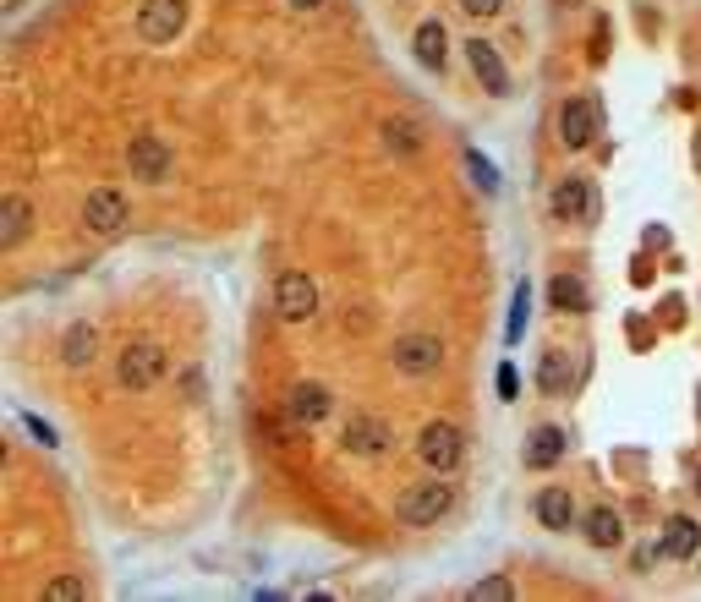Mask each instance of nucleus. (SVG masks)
Returning <instances> with one entry per match:
<instances>
[{"label":"nucleus","mask_w":701,"mask_h":602,"mask_svg":"<svg viewBox=\"0 0 701 602\" xmlns=\"http://www.w3.org/2000/svg\"><path fill=\"white\" fill-rule=\"evenodd\" d=\"M581 531H586V542H592V547H619V542H625V520H619V509H608V504H603V509H592Z\"/></svg>","instance_id":"22"},{"label":"nucleus","mask_w":701,"mask_h":602,"mask_svg":"<svg viewBox=\"0 0 701 602\" xmlns=\"http://www.w3.org/2000/svg\"><path fill=\"white\" fill-rule=\"evenodd\" d=\"M603 132V116L592 99H565L559 105V143L565 149H592V138Z\"/></svg>","instance_id":"11"},{"label":"nucleus","mask_w":701,"mask_h":602,"mask_svg":"<svg viewBox=\"0 0 701 602\" xmlns=\"http://www.w3.org/2000/svg\"><path fill=\"white\" fill-rule=\"evenodd\" d=\"M526 307H532V285L521 280V285H515V312H510V340H521V323H526Z\"/></svg>","instance_id":"27"},{"label":"nucleus","mask_w":701,"mask_h":602,"mask_svg":"<svg viewBox=\"0 0 701 602\" xmlns=\"http://www.w3.org/2000/svg\"><path fill=\"white\" fill-rule=\"evenodd\" d=\"M565 449H570V438H565V427H537V433L526 438V449H521V460H526L532 471H548V465H559V460H565Z\"/></svg>","instance_id":"14"},{"label":"nucleus","mask_w":701,"mask_h":602,"mask_svg":"<svg viewBox=\"0 0 701 602\" xmlns=\"http://www.w3.org/2000/svg\"><path fill=\"white\" fill-rule=\"evenodd\" d=\"M537 389L554 394V400H565V394L575 389V356H570L565 345L543 351V362H537Z\"/></svg>","instance_id":"13"},{"label":"nucleus","mask_w":701,"mask_h":602,"mask_svg":"<svg viewBox=\"0 0 701 602\" xmlns=\"http://www.w3.org/2000/svg\"><path fill=\"white\" fill-rule=\"evenodd\" d=\"M187 28V0H143L138 7V39L143 45H170Z\"/></svg>","instance_id":"4"},{"label":"nucleus","mask_w":701,"mask_h":602,"mask_svg":"<svg viewBox=\"0 0 701 602\" xmlns=\"http://www.w3.org/2000/svg\"><path fill=\"white\" fill-rule=\"evenodd\" d=\"M461 12H472V17H499L504 0H461Z\"/></svg>","instance_id":"28"},{"label":"nucleus","mask_w":701,"mask_h":602,"mask_svg":"<svg viewBox=\"0 0 701 602\" xmlns=\"http://www.w3.org/2000/svg\"><path fill=\"white\" fill-rule=\"evenodd\" d=\"M390 438H395V427H390L384 416H368V411H363V416H350V422H345L340 449H345V455H368V460H373V455H384V449H390Z\"/></svg>","instance_id":"10"},{"label":"nucleus","mask_w":701,"mask_h":602,"mask_svg":"<svg viewBox=\"0 0 701 602\" xmlns=\"http://www.w3.org/2000/svg\"><path fill=\"white\" fill-rule=\"evenodd\" d=\"M466 61H472L477 83H483L494 99H504V94H510V72H504V61H499V50H494L488 39H466Z\"/></svg>","instance_id":"12"},{"label":"nucleus","mask_w":701,"mask_h":602,"mask_svg":"<svg viewBox=\"0 0 701 602\" xmlns=\"http://www.w3.org/2000/svg\"><path fill=\"white\" fill-rule=\"evenodd\" d=\"M537 520H543L548 531H570V526H575V498H570V487H543V493H537Z\"/></svg>","instance_id":"17"},{"label":"nucleus","mask_w":701,"mask_h":602,"mask_svg":"<svg viewBox=\"0 0 701 602\" xmlns=\"http://www.w3.org/2000/svg\"><path fill=\"white\" fill-rule=\"evenodd\" d=\"M384 143L401 149V154H417V132H412L406 121H390V127H384Z\"/></svg>","instance_id":"24"},{"label":"nucleus","mask_w":701,"mask_h":602,"mask_svg":"<svg viewBox=\"0 0 701 602\" xmlns=\"http://www.w3.org/2000/svg\"><path fill=\"white\" fill-rule=\"evenodd\" d=\"M696 493H701V471H696Z\"/></svg>","instance_id":"33"},{"label":"nucleus","mask_w":701,"mask_h":602,"mask_svg":"<svg viewBox=\"0 0 701 602\" xmlns=\"http://www.w3.org/2000/svg\"><path fill=\"white\" fill-rule=\"evenodd\" d=\"M466 165H472V176H477V187H483V192H499V176H494V165H488L477 149L466 154Z\"/></svg>","instance_id":"26"},{"label":"nucleus","mask_w":701,"mask_h":602,"mask_svg":"<svg viewBox=\"0 0 701 602\" xmlns=\"http://www.w3.org/2000/svg\"><path fill=\"white\" fill-rule=\"evenodd\" d=\"M450 509H455V482H444V471H433V482L406 487L401 504H395V515H401L406 526H439Z\"/></svg>","instance_id":"1"},{"label":"nucleus","mask_w":701,"mask_h":602,"mask_svg":"<svg viewBox=\"0 0 701 602\" xmlns=\"http://www.w3.org/2000/svg\"><path fill=\"white\" fill-rule=\"evenodd\" d=\"M696 411H701V394H696Z\"/></svg>","instance_id":"34"},{"label":"nucleus","mask_w":701,"mask_h":602,"mask_svg":"<svg viewBox=\"0 0 701 602\" xmlns=\"http://www.w3.org/2000/svg\"><path fill=\"white\" fill-rule=\"evenodd\" d=\"M45 597H50V602H78V597H88V586H83L78 575H56V580L45 586Z\"/></svg>","instance_id":"23"},{"label":"nucleus","mask_w":701,"mask_h":602,"mask_svg":"<svg viewBox=\"0 0 701 602\" xmlns=\"http://www.w3.org/2000/svg\"><path fill=\"white\" fill-rule=\"evenodd\" d=\"M466 597H472V602H483V597H515V586H510L504 575H488V580H477Z\"/></svg>","instance_id":"25"},{"label":"nucleus","mask_w":701,"mask_h":602,"mask_svg":"<svg viewBox=\"0 0 701 602\" xmlns=\"http://www.w3.org/2000/svg\"><path fill=\"white\" fill-rule=\"evenodd\" d=\"M548 302H554L559 312H586V307H592V291H586L581 274H554V280H548Z\"/></svg>","instance_id":"19"},{"label":"nucleus","mask_w":701,"mask_h":602,"mask_svg":"<svg viewBox=\"0 0 701 602\" xmlns=\"http://www.w3.org/2000/svg\"><path fill=\"white\" fill-rule=\"evenodd\" d=\"M23 422H28V433H34L39 444H61V438L50 433V422H39V416H23Z\"/></svg>","instance_id":"30"},{"label":"nucleus","mask_w":701,"mask_h":602,"mask_svg":"<svg viewBox=\"0 0 701 602\" xmlns=\"http://www.w3.org/2000/svg\"><path fill=\"white\" fill-rule=\"evenodd\" d=\"M417 61L428 67V72H444V56H450V34H444V23L439 17H428L423 28H417Z\"/></svg>","instance_id":"18"},{"label":"nucleus","mask_w":701,"mask_h":602,"mask_svg":"<svg viewBox=\"0 0 701 602\" xmlns=\"http://www.w3.org/2000/svg\"><path fill=\"white\" fill-rule=\"evenodd\" d=\"M515 389H521V383H515V367L504 362V367H499V394H504V400H515Z\"/></svg>","instance_id":"29"},{"label":"nucleus","mask_w":701,"mask_h":602,"mask_svg":"<svg viewBox=\"0 0 701 602\" xmlns=\"http://www.w3.org/2000/svg\"><path fill=\"white\" fill-rule=\"evenodd\" d=\"M94 356H99V334H94V323H72V329H67V340H61V362H67L72 373H83V367H94Z\"/></svg>","instance_id":"16"},{"label":"nucleus","mask_w":701,"mask_h":602,"mask_svg":"<svg viewBox=\"0 0 701 602\" xmlns=\"http://www.w3.org/2000/svg\"><path fill=\"white\" fill-rule=\"evenodd\" d=\"M696 547H701V526H696L690 515H674V520L663 526L657 553H663V558H696Z\"/></svg>","instance_id":"15"},{"label":"nucleus","mask_w":701,"mask_h":602,"mask_svg":"<svg viewBox=\"0 0 701 602\" xmlns=\"http://www.w3.org/2000/svg\"><path fill=\"white\" fill-rule=\"evenodd\" d=\"M28 203L23 198H0V252H12L23 236H28Z\"/></svg>","instance_id":"20"},{"label":"nucleus","mask_w":701,"mask_h":602,"mask_svg":"<svg viewBox=\"0 0 701 602\" xmlns=\"http://www.w3.org/2000/svg\"><path fill=\"white\" fill-rule=\"evenodd\" d=\"M461 455H466V438H461V427L455 422H428L423 433H417V460L428 465V471H455L461 465Z\"/></svg>","instance_id":"2"},{"label":"nucleus","mask_w":701,"mask_h":602,"mask_svg":"<svg viewBox=\"0 0 701 602\" xmlns=\"http://www.w3.org/2000/svg\"><path fill=\"white\" fill-rule=\"evenodd\" d=\"M696 170H701V132H696Z\"/></svg>","instance_id":"32"},{"label":"nucleus","mask_w":701,"mask_h":602,"mask_svg":"<svg viewBox=\"0 0 701 602\" xmlns=\"http://www.w3.org/2000/svg\"><path fill=\"white\" fill-rule=\"evenodd\" d=\"M290 7H296V12H312V7H323V0H290Z\"/></svg>","instance_id":"31"},{"label":"nucleus","mask_w":701,"mask_h":602,"mask_svg":"<svg viewBox=\"0 0 701 602\" xmlns=\"http://www.w3.org/2000/svg\"><path fill=\"white\" fill-rule=\"evenodd\" d=\"M390 356H395V367H401V373L428 378V373H439V367H444V340H439V334H401Z\"/></svg>","instance_id":"9"},{"label":"nucleus","mask_w":701,"mask_h":602,"mask_svg":"<svg viewBox=\"0 0 701 602\" xmlns=\"http://www.w3.org/2000/svg\"><path fill=\"white\" fill-rule=\"evenodd\" d=\"M274 312L285 318V323H307L312 312H318V285L307 280V274H280L274 280Z\"/></svg>","instance_id":"8"},{"label":"nucleus","mask_w":701,"mask_h":602,"mask_svg":"<svg viewBox=\"0 0 701 602\" xmlns=\"http://www.w3.org/2000/svg\"><path fill=\"white\" fill-rule=\"evenodd\" d=\"M548 209H554V220H575V225H592L597 220V192H592V181L586 176H565L554 192H548Z\"/></svg>","instance_id":"7"},{"label":"nucleus","mask_w":701,"mask_h":602,"mask_svg":"<svg viewBox=\"0 0 701 602\" xmlns=\"http://www.w3.org/2000/svg\"><path fill=\"white\" fill-rule=\"evenodd\" d=\"M290 416L307 422V427L323 422V416H329V389H323V383H296V389H290Z\"/></svg>","instance_id":"21"},{"label":"nucleus","mask_w":701,"mask_h":602,"mask_svg":"<svg viewBox=\"0 0 701 602\" xmlns=\"http://www.w3.org/2000/svg\"><path fill=\"white\" fill-rule=\"evenodd\" d=\"M127 220H132V203H127L116 187H94V192L83 198V225H88L94 236H121Z\"/></svg>","instance_id":"5"},{"label":"nucleus","mask_w":701,"mask_h":602,"mask_svg":"<svg viewBox=\"0 0 701 602\" xmlns=\"http://www.w3.org/2000/svg\"><path fill=\"white\" fill-rule=\"evenodd\" d=\"M165 367H170V362H165V351L143 340V345H127V351H121V362H116V378H121V389L143 394V389H154V383L165 378Z\"/></svg>","instance_id":"3"},{"label":"nucleus","mask_w":701,"mask_h":602,"mask_svg":"<svg viewBox=\"0 0 701 602\" xmlns=\"http://www.w3.org/2000/svg\"><path fill=\"white\" fill-rule=\"evenodd\" d=\"M127 170H132L138 181H165V176L176 170V154H170V143H165V138L138 132V138L127 143Z\"/></svg>","instance_id":"6"}]
</instances>
